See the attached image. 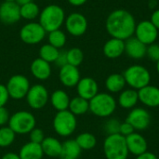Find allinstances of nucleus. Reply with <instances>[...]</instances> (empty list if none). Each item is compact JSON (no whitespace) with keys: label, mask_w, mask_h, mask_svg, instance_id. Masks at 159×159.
<instances>
[{"label":"nucleus","mask_w":159,"mask_h":159,"mask_svg":"<svg viewBox=\"0 0 159 159\" xmlns=\"http://www.w3.org/2000/svg\"><path fill=\"white\" fill-rule=\"evenodd\" d=\"M46 1H49V0H46Z\"/></svg>","instance_id":"nucleus-49"},{"label":"nucleus","mask_w":159,"mask_h":159,"mask_svg":"<svg viewBox=\"0 0 159 159\" xmlns=\"http://www.w3.org/2000/svg\"><path fill=\"white\" fill-rule=\"evenodd\" d=\"M126 84L129 85L133 89H141L150 84V72L143 65L134 64L126 69L123 74Z\"/></svg>","instance_id":"nucleus-5"},{"label":"nucleus","mask_w":159,"mask_h":159,"mask_svg":"<svg viewBox=\"0 0 159 159\" xmlns=\"http://www.w3.org/2000/svg\"><path fill=\"white\" fill-rule=\"evenodd\" d=\"M139 101L148 107L159 106V88L148 85L138 91Z\"/></svg>","instance_id":"nucleus-19"},{"label":"nucleus","mask_w":159,"mask_h":159,"mask_svg":"<svg viewBox=\"0 0 159 159\" xmlns=\"http://www.w3.org/2000/svg\"><path fill=\"white\" fill-rule=\"evenodd\" d=\"M136 25L137 23L133 15L125 9L112 11L105 22L107 33L112 37L124 41L134 34Z\"/></svg>","instance_id":"nucleus-1"},{"label":"nucleus","mask_w":159,"mask_h":159,"mask_svg":"<svg viewBox=\"0 0 159 159\" xmlns=\"http://www.w3.org/2000/svg\"><path fill=\"white\" fill-rule=\"evenodd\" d=\"M1 159H20L18 154L15 153H7L5 154Z\"/></svg>","instance_id":"nucleus-44"},{"label":"nucleus","mask_w":159,"mask_h":159,"mask_svg":"<svg viewBox=\"0 0 159 159\" xmlns=\"http://www.w3.org/2000/svg\"><path fill=\"white\" fill-rule=\"evenodd\" d=\"M35 117L28 111H18L10 116L8 127L16 134H29L35 128Z\"/></svg>","instance_id":"nucleus-6"},{"label":"nucleus","mask_w":159,"mask_h":159,"mask_svg":"<svg viewBox=\"0 0 159 159\" xmlns=\"http://www.w3.org/2000/svg\"><path fill=\"white\" fill-rule=\"evenodd\" d=\"M126 86V81L121 74H112L105 80V87L112 93L120 92Z\"/></svg>","instance_id":"nucleus-27"},{"label":"nucleus","mask_w":159,"mask_h":159,"mask_svg":"<svg viewBox=\"0 0 159 159\" xmlns=\"http://www.w3.org/2000/svg\"><path fill=\"white\" fill-rule=\"evenodd\" d=\"M134 130H135V129H133V127H132L130 124H129L128 122L125 121L124 123H121V125H120L119 134L123 135L124 137H127V136H129V134L133 133Z\"/></svg>","instance_id":"nucleus-40"},{"label":"nucleus","mask_w":159,"mask_h":159,"mask_svg":"<svg viewBox=\"0 0 159 159\" xmlns=\"http://www.w3.org/2000/svg\"><path fill=\"white\" fill-rule=\"evenodd\" d=\"M39 23L48 33L58 30L65 21V13L61 7L52 4L47 6L39 14Z\"/></svg>","instance_id":"nucleus-2"},{"label":"nucleus","mask_w":159,"mask_h":159,"mask_svg":"<svg viewBox=\"0 0 159 159\" xmlns=\"http://www.w3.org/2000/svg\"><path fill=\"white\" fill-rule=\"evenodd\" d=\"M30 70L34 77L41 81L48 79L51 75L50 63L42 60L41 58H36L32 61Z\"/></svg>","instance_id":"nucleus-20"},{"label":"nucleus","mask_w":159,"mask_h":159,"mask_svg":"<svg viewBox=\"0 0 159 159\" xmlns=\"http://www.w3.org/2000/svg\"><path fill=\"white\" fill-rule=\"evenodd\" d=\"M75 142L82 150H91L97 144L96 137L89 132H84L79 134L76 137Z\"/></svg>","instance_id":"nucleus-31"},{"label":"nucleus","mask_w":159,"mask_h":159,"mask_svg":"<svg viewBox=\"0 0 159 159\" xmlns=\"http://www.w3.org/2000/svg\"><path fill=\"white\" fill-rule=\"evenodd\" d=\"M82 149L79 147L75 140H67L62 143L61 148V159H77L81 155Z\"/></svg>","instance_id":"nucleus-25"},{"label":"nucleus","mask_w":159,"mask_h":159,"mask_svg":"<svg viewBox=\"0 0 159 159\" xmlns=\"http://www.w3.org/2000/svg\"><path fill=\"white\" fill-rule=\"evenodd\" d=\"M9 118L10 115L8 110L5 106L0 107V127H4L7 124H8Z\"/></svg>","instance_id":"nucleus-39"},{"label":"nucleus","mask_w":159,"mask_h":159,"mask_svg":"<svg viewBox=\"0 0 159 159\" xmlns=\"http://www.w3.org/2000/svg\"><path fill=\"white\" fill-rule=\"evenodd\" d=\"M116 109V102L109 93H98L89 101V111L99 117H108Z\"/></svg>","instance_id":"nucleus-4"},{"label":"nucleus","mask_w":159,"mask_h":159,"mask_svg":"<svg viewBox=\"0 0 159 159\" xmlns=\"http://www.w3.org/2000/svg\"><path fill=\"white\" fill-rule=\"evenodd\" d=\"M103 152L107 159H127L129 152L126 137L119 133L108 135L103 143Z\"/></svg>","instance_id":"nucleus-3"},{"label":"nucleus","mask_w":159,"mask_h":159,"mask_svg":"<svg viewBox=\"0 0 159 159\" xmlns=\"http://www.w3.org/2000/svg\"><path fill=\"white\" fill-rule=\"evenodd\" d=\"M20 7L16 2L4 1L0 5V21L7 25L18 22L20 19Z\"/></svg>","instance_id":"nucleus-14"},{"label":"nucleus","mask_w":159,"mask_h":159,"mask_svg":"<svg viewBox=\"0 0 159 159\" xmlns=\"http://www.w3.org/2000/svg\"><path fill=\"white\" fill-rule=\"evenodd\" d=\"M67 63L78 67L84 60V53L79 48H73L66 51Z\"/></svg>","instance_id":"nucleus-34"},{"label":"nucleus","mask_w":159,"mask_h":159,"mask_svg":"<svg viewBox=\"0 0 159 159\" xmlns=\"http://www.w3.org/2000/svg\"><path fill=\"white\" fill-rule=\"evenodd\" d=\"M59 79L66 88L76 87L80 80V73L77 67L71 64H65L60 68Z\"/></svg>","instance_id":"nucleus-15"},{"label":"nucleus","mask_w":159,"mask_h":159,"mask_svg":"<svg viewBox=\"0 0 159 159\" xmlns=\"http://www.w3.org/2000/svg\"><path fill=\"white\" fill-rule=\"evenodd\" d=\"M29 138H30V142L34 143H38L41 144L42 142L44 141L45 137V133L41 129L38 128H34L30 133H29Z\"/></svg>","instance_id":"nucleus-36"},{"label":"nucleus","mask_w":159,"mask_h":159,"mask_svg":"<svg viewBox=\"0 0 159 159\" xmlns=\"http://www.w3.org/2000/svg\"><path fill=\"white\" fill-rule=\"evenodd\" d=\"M20 7V17L28 20H33L35 18L39 17L40 14V9L37 4H35L34 1L24 4Z\"/></svg>","instance_id":"nucleus-30"},{"label":"nucleus","mask_w":159,"mask_h":159,"mask_svg":"<svg viewBox=\"0 0 159 159\" xmlns=\"http://www.w3.org/2000/svg\"><path fill=\"white\" fill-rule=\"evenodd\" d=\"M68 110L75 116L85 115L89 110V101L79 96L75 97L70 100Z\"/></svg>","instance_id":"nucleus-28"},{"label":"nucleus","mask_w":159,"mask_h":159,"mask_svg":"<svg viewBox=\"0 0 159 159\" xmlns=\"http://www.w3.org/2000/svg\"><path fill=\"white\" fill-rule=\"evenodd\" d=\"M76 90L79 97L90 101L99 92V87L97 82L91 77L80 78L78 84L76 85Z\"/></svg>","instance_id":"nucleus-16"},{"label":"nucleus","mask_w":159,"mask_h":159,"mask_svg":"<svg viewBox=\"0 0 159 159\" xmlns=\"http://www.w3.org/2000/svg\"><path fill=\"white\" fill-rule=\"evenodd\" d=\"M76 116L69 110L57 112L53 118V129L55 132L61 137L72 135L76 129Z\"/></svg>","instance_id":"nucleus-7"},{"label":"nucleus","mask_w":159,"mask_h":159,"mask_svg":"<svg viewBox=\"0 0 159 159\" xmlns=\"http://www.w3.org/2000/svg\"><path fill=\"white\" fill-rule=\"evenodd\" d=\"M4 1H7V2H16V0H4Z\"/></svg>","instance_id":"nucleus-48"},{"label":"nucleus","mask_w":159,"mask_h":159,"mask_svg":"<svg viewBox=\"0 0 159 159\" xmlns=\"http://www.w3.org/2000/svg\"><path fill=\"white\" fill-rule=\"evenodd\" d=\"M65 27L67 32L73 36L83 35L88 29L87 18L78 12H73L65 18Z\"/></svg>","instance_id":"nucleus-12"},{"label":"nucleus","mask_w":159,"mask_h":159,"mask_svg":"<svg viewBox=\"0 0 159 159\" xmlns=\"http://www.w3.org/2000/svg\"><path fill=\"white\" fill-rule=\"evenodd\" d=\"M8 99H9V95L6 85L0 84V107L5 106L8 102Z\"/></svg>","instance_id":"nucleus-38"},{"label":"nucleus","mask_w":159,"mask_h":159,"mask_svg":"<svg viewBox=\"0 0 159 159\" xmlns=\"http://www.w3.org/2000/svg\"><path fill=\"white\" fill-rule=\"evenodd\" d=\"M6 87L9 98L14 100H21L26 97L31 86L29 79L25 75H14L8 79Z\"/></svg>","instance_id":"nucleus-8"},{"label":"nucleus","mask_w":159,"mask_h":159,"mask_svg":"<svg viewBox=\"0 0 159 159\" xmlns=\"http://www.w3.org/2000/svg\"><path fill=\"white\" fill-rule=\"evenodd\" d=\"M70 100L71 99H70L69 95L64 90H62V89L55 90L51 94V96L49 97V101L51 102V105L58 112L68 110Z\"/></svg>","instance_id":"nucleus-24"},{"label":"nucleus","mask_w":159,"mask_h":159,"mask_svg":"<svg viewBox=\"0 0 159 159\" xmlns=\"http://www.w3.org/2000/svg\"><path fill=\"white\" fill-rule=\"evenodd\" d=\"M136 159H158V158L157 157V156H156L155 154H153V153H151V152H147V151H146L145 153H143V154H142V155L138 156Z\"/></svg>","instance_id":"nucleus-43"},{"label":"nucleus","mask_w":159,"mask_h":159,"mask_svg":"<svg viewBox=\"0 0 159 159\" xmlns=\"http://www.w3.org/2000/svg\"><path fill=\"white\" fill-rule=\"evenodd\" d=\"M126 143L129 152L134 156H140L147 151L148 144L145 138L140 133L133 132L126 137Z\"/></svg>","instance_id":"nucleus-18"},{"label":"nucleus","mask_w":159,"mask_h":159,"mask_svg":"<svg viewBox=\"0 0 159 159\" xmlns=\"http://www.w3.org/2000/svg\"><path fill=\"white\" fill-rule=\"evenodd\" d=\"M48 39V44L57 48L58 49L63 48L65 46L66 40H67L66 34L60 29L49 32Z\"/></svg>","instance_id":"nucleus-32"},{"label":"nucleus","mask_w":159,"mask_h":159,"mask_svg":"<svg viewBox=\"0 0 159 159\" xmlns=\"http://www.w3.org/2000/svg\"><path fill=\"white\" fill-rule=\"evenodd\" d=\"M56 65L59 66L60 68L62 67L63 65L65 64H68L67 63V57H66V51H60V54L55 61Z\"/></svg>","instance_id":"nucleus-41"},{"label":"nucleus","mask_w":159,"mask_h":159,"mask_svg":"<svg viewBox=\"0 0 159 159\" xmlns=\"http://www.w3.org/2000/svg\"><path fill=\"white\" fill-rule=\"evenodd\" d=\"M157 73L159 74V61H157Z\"/></svg>","instance_id":"nucleus-47"},{"label":"nucleus","mask_w":159,"mask_h":159,"mask_svg":"<svg viewBox=\"0 0 159 159\" xmlns=\"http://www.w3.org/2000/svg\"><path fill=\"white\" fill-rule=\"evenodd\" d=\"M146 56L153 61H159V45L153 43L147 47L146 50Z\"/></svg>","instance_id":"nucleus-37"},{"label":"nucleus","mask_w":159,"mask_h":159,"mask_svg":"<svg viewBox=\"0 0 159 159\" xmlns=\"http://www.w3.org/2000/svg\"><path fill=\"white\" fill-rule=\"evenodd\" d=\"M25 98L28 105L34 110H40L44 108L49 101L48 91L46 87L41 84L31 86Z\"/></svg>","instance_id":"nucleus-10"},{"label":"nucleus","mask_w":159,"mask_h":159,"mask_svg":"<svg viewBox=\"0 0 159 159\" xmlns=\"http://www.w3.org/2000/svg\"><path fill=\"white\" fill-rule=\"evenodd\" d=\"M135 37L138 38L144 45L149 46L156 42L158 36L157 28L151 22V20H142L135 28Z\"/></svg>","instance_id":"nucleus-11"},{"label":"nucleus","mask_w":159,"mask_h":159,"mask_svg":"<svg viewBox=\"0 0 159 159\" xmlns=\"http://www.w3.org/2000/svg\"><path fill=\"white\" fill-rule=\"evenodd\" d=\"M139 101L138 91L136 89H126L122 91L118 97V103L125 109L133 108Z\"/></svg>","instance_id":"nucleus-26"},{"label":"nucleus","mask_w":159,"mask_h":159,"mask_svg":"<svg viewBox=\"0 0 159 159\" xmlns=\"http://www.w3.org/2000/svg\"><path fill=\"white\" fill-rule=\"evenodd\" d=\"M150 20H151V22L157 28V30L159 31V8L153 12Z\"/></svg>","instance_id":"nucleus-42"},{"label":"nucleus","mask_w":159,"mask_h":159,"mask_svg":"<svg viewBox=\"0 0 159 159\" xmlns=\"http://www.w3.org/2000/svg\"><path fill=\"white\" fill-rule=\"evenodd\" d=\"M147 46L136 37H129L125 40V52L134 60H141L146 56Z\"/></svg>","instance_id":"nucleus-17"},{"label":"nucleus","mask_w":159,"mask_h":159,"mask_svg":"<svg viewBox=\"0 0 159 159\" xmlns=\"http://www.w3.org/2000/svg\"><path fill=\"white\" fill-rule=\"evenodd\" d=\"M126 122L130 124L134 129L144 130L151 123V116L143 108H133L128 115Z\"/></svg>","instance_id":"nucleus-13"},{"label":"nucleus","mask_w":159,"mask_h":159,"mask_svg":"<svg viewBox=\"0 0 159 159\" xmlns=\"http://www.w3.org/2000/svg\"><path fill=\"white\" fill-rule=\"evenodd\" d=\"M41 147L44 155L49 157H60L62 143L54 137H46L41 143Z\"/></svg>","instance_id":"nucleus-22"},{"label":"nucleus","mask_w":159,"mask_h":159,"mask_svg":"<svg viewBox=\"0 0 159 159\" xmlns=\"http://www.w3.org/2000/svg\"><path fill=\"white\" fill-rule=\"evenodd\" d=\"M16 138V133L7 126L0 128V147L6 148L10 146Z\"/></svg>","instance_id":"nucleus-33"},{"label":"nucleus","mask_w":159,"mask_h":159,"mask_svg":"<svg viewBox=\"0 0 159 159\" xmlns=\"http://www.w3.org/2000/svg\"><path fill=\"white\" fill-rule=\"evenodd\" d=\"M102 51L104 56L109 59L119 58L125 52V41L112 37L103 45Z\"/></svg>","instance_id":"nucleus-21"},{"label":"nucleus","mask_w":159,"mask_h":159,"mask_svg":"<svg viewBox=\"0 0 159 159\" xmlns=\"http://www.w3.org/2000/svg\"><path fill=\"white\" fill-rule=\"evenodd\" d=\"M69 2V4H71L72 6H75V7H79V6H82L84 5L88 0H67Z\"/></svg>","instance_id":"nucleus-45"},{"label":"nucleus","mask_w":159,"mask_h":159,"mask_svg":"<svg viewBox=\"0 0 159 159\" xmlns=\"http://www.w3.org/2000/svg\"><path fill=\"white\" fill-rule=\"evenodd\" d=\"M34 0H16V3L19 5V6H22L24 4H27V3H30V2H33Z\"/></svg>","instance_id":"nucleus-46"},{"label":"nucleus","mask_w":159,"mask_h":159,"mask_svg":"<svg viewBox=\"0 0 159 159\" xmlns=\"http://www.w3.org/2000/svg\"><path fill=\"white\" fill-rule=\"evenodd\" d=\"M59 54L60 50L50 44H45L39 49V58L48 61V63L55 62Z\"/></svg>","instance_id":"nucleus-29"},{"label":"nucleus","mask_w":159,"mask_h":159,"mask_svg":"<svg viewBox=\"0 0 159 159\" xmlns=\"http://www.w3.org/2000/svg\"><path fill=\"white\" fill-rule=\"evenodd\" d=\"M46 33L47 32L39 22L30 21L23 25L20 30V38L25 44L35 45L45 38Z\"/></svg>","instance_id":"nucleus-9"},{"label":"nucleus","mask_w":159,"mask_h":159,"mask_svg":"<svg viewBox=\"0 0 159 159\" xmlns=\"http://www.w3.org/2000/svg\"><path fill=\"white\" fill-rule=\"evenodd\" d=\"M18 155L20 159H43L44 153L41 144L29 142L21 146Z\"/></svg>","instance_id":"nucleus-23"},{"label":"nucleus","mask_w":159,"mask_h":159,"mask_svg":"<svg viewBox=\"0 0 159 159\" xmlns=\"http://www.w3.org/2000/svg\"><path fill=\"white\" fill-rule=\"evenodd\" d=\"M120 121L118 119L116 118H112L109 119L105 125H104V129L106 131V133L108 135H112V134H117L119 133V129H120Z\"/></svg>","instance_id":"nucleus-35"}]
</instances>
